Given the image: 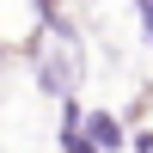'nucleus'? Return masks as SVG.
<instances>
[{
    "instance_id": "f257e3e1",
    "label": "nucleus",
    "mask_w": 153,
    "mask_h": 153,
    "mask_svg": "<svg viewBox=\"0 0 153 153\" xmlns=\"http://www.w3.org/2000/svg\"><path fill=\"white\" fill-rule=\"evenodd\" d=\"M80 135H86V147H92V153H117V147H123V123L104 117V110L80 117Z\"/></svg>"
},
{
    "instance_id": "f03ea898",
    "label": "nucleus",
    "mask_w": 153,
    "mask_h": 153,
    "mask_svg": "<svg viewBox=\"0 0 153 153\" xmlns=\"http://www.w3.org/2000/svg\"><path fill=\"white\" fill-rule=\"evenodd\" d=\"M141 6V25H147V37H153V0H135Z\"/></svg>"
},
{
    "instance_id": "7ed1b4c3",
    "label": "nucleus",
    "mask_w": 153,
    "mask_h": 153,
    "mask_svg": "<svg viewBox=\"0 0 153 153\" xmlns=\"http://www.w3.org/2000/svg\"><path fill=\"white\" fill-rule=\"evenodd\" d=\"M135 153H153V135H135Z\"/></svg>"
}]
</instances>
